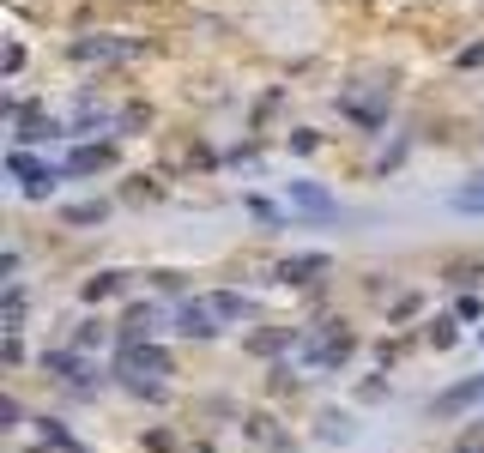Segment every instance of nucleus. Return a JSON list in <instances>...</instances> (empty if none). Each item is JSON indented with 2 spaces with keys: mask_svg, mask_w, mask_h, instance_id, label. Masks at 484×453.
I'll use <instances>...</instances> for the list:
<instances>
[{
  "mask_svg": "<svg viewBox=\"0 0 484 453\" xmlns=\"http://www.w3.org/2000/svg\"><path fill=\"white\" fill-rule=\"evenodd\" d=\"M291 199H297L309 217H340V199H327L315 181H291Z\"/></svg>",
  "mask_w": 484,
  "mask_h": 453,
  "instance_id": "obj_1",
  "label": "nucleus"
},
{
  "mask_svg": "<svg viewBox=\"0 0 484 453\" xmlns=\"http://www.w3.org/2000/svg\"><path fill=\"white\" fill-rule=\"evenodd\" d=\"M454 206H461V212H484V188H461Z\"/></svg>",
  "mask_w": 484,
  "mask_h": 453,
  "instance_id": "obj_2",
  "label": "nucleus"
}]
</instances>
